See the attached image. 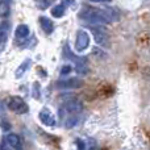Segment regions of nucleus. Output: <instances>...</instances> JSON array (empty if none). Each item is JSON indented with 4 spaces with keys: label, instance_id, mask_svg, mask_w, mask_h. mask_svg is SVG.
<instances>
[{
    "label": "nucleus",
    "instance_id": "nucleus-1",
    "mask_svg": "<svg viewBox=\"0 0 150 150\" xmlns=\"http://www.w3.org/2000/svg\"><path fill=\"white\" fill-rule=\"evenodd\" d=\"M80 17L87 20L88 23L92 24H109L112 21L111 15H108V12L103 9H98V8H84L83 11H80Z\"/></svg>",
    "mask_w": 150,
    "mask_h": 150
},
{
    "label": "nucleus",
    "instance_id": "nucleus-2",
    "mask_svg": "<svg viewBox=\"0 0 150 150\" xmlns=\"http://www.w3.org/2000/svg\"><path fill=\"white\" fill-rule=\"evenodd\" d=\"M83 109V104L78 99H70L59 108V116L63 120L69 117H79V113Z\"/></svg>",
    "mask_w": 150,
    "mask_h": 150
},
{
    "label": "nucleus",
    "instance_id": "nucleus-3",
    "mask_svg": "<svg viewBox=\"0 0 150 150\" xmlns=\"http://www.w3.org/2000/svg\"><path fill=\"white\" fill-rule=\"evenodd\" d=\"M7 107L8 109H11L12 112H15V113H26V112L29 111V107L28 104L24 101L23 98H20V96H11V98H8L7 100Z\"/></svg>",
    "mask_w": 150,
    "mask_h": 150
},
{
    "label": "nucleus",
    "instance_id": "nucleus-4",
    "mask_svg": "<svg viewBox=\"0 0 150 150\" xmlns=\"http://www.w3.org/2000/svg\"><path fill=\"white\" fill-rule=\"evenodd\" d=\"M21 148V141L20 137L15 133H9L7 134L1 141L0 149H20Z\"/></svg>",
    "mask_w": 150,
    "mask_h": 150
},
{
    "label": "nucleus",
    "instance_id": "nucleus-5",
    "mask_svg": "<svg viewBox=\"0 0 150 150\" xmlns=\"http://www.w3.org/2000/svg\"><path fill=\"white\" fill-rule=\"evenodd\" d=\"M58 88H80L83 86V80L80 78H65V79H59L55 83Z\"/></svg>",
    "mask_w": 150,
    "mask_h": 150
},
{
    "label": "nucleus",
    "instance_id": "nucleus-6",
    "mask_svg": "<svg viewBox=\"0 0 150 150\" xmlns=\"http://www.w3.org/2000/svg\"><path fill=\"white\" fill-rule=\"evenodd\" d=\"M88 45H90V36L84 30H79L76 36V41H75V49L78 52H82Z\"/></svg>",
    "mask_w": 150,
    "mask_h": 150
},
{
    "label": "nucleus",
    "instance_id": "nucleus-7",
    "mask_svg": "<svg viewBox=\"0 0 150 150\" xmlns=\"http://www.w3.org/2000/svg\"><path fill=\"white\" fill-rule=\"evenodd\" d=\"M38 117L41 120V122L46 127H54L55 125V117L54 115L52 113V111L47 108H44L41 112L38 113Z\"/></svg>",
    "mask_w": 150,
    "mask_h": 150
},
{
    "label": "nucleus",
    "instance_id": "nucleus-8",
    "mask_svg": "<svg viewBox=\"0 0 150 150\" xmlns=\"http://www.w3.org/2000/svg\"><path fill=\"white\" fill-rule=\"evenodd\" d=\"M91 32H92V34H93L95 41L98 42L99 45H103V46L108 45V36H107L105 33H103L101 30H98L96 28H91Z\"/></svg>",
    "mask_w": 150,
    "mask_h": 150
},
{
    "label": "nucleus",
    "instance_id": "nucleus-9",
    "mask_svg": "<svg viewBox=\"0 0 150 150\" xmlns=\"http://www.w3.org/2000/svg\"><path fill=\"white\" fill-rule=\"evenodd\" d=\"M16 38L20 40V41H24L25 38H28L29 34H30V30H29V26L25 25V24H21V25H18L17 28H16Z\"/></svg>",
    "mask_w": 150,
    "mask_h": 150
},
{
    "label": "nucleus",
    "instance_id": "nucleus-10",
    "mask_svg": "<svg viewBox=\"0 0 150 150\" xmlns=\"http://www.w3.org/2000/svg\"><path fill=\"white\" fill-rule=\"evenodd\" d=\"M40 25H41V28L44 29L45 33H52L53 29H54V24H53V21L50 20V18L45 17V16H41L40 17Z\"/></svg>",
    "mask_w": 150,
    "mask_h": 150
},
{
    "label": "nucleus",
    "instance_id": "nucleus-11",
    "mask_svg": "<svg viewBox=\"0 0 150 150\" xmlns=\"http://www.w3.org/2000/svg\"><path fill=\"white\" fill-rule=\"evenodd\" d=\"M30 63H32V61L30 59H25L23 63H21L20 66H18V69L16 70V73H15V75H16V78H21L24 74H25V71L29 69V66H30Z\"/></svg>",
    "mask_w": 150,
    "mask_h": 150
},
{
    "label": "nucleus",
    "instance_id": "nucleus-12",
    "mask_svg": "<svg viewBox=\"0 0 150 150\" xmlns=\"http://www.w3.org/2000/svg\"><path fill=\"white\" fill-rule=\"evenodd\" d=\"M9 13V1L0 0V17H5Z\"/></svg>",
    "mask_w": 150,
    "mask_h": 150
},
{
    "label": "nucleus",
    "instance_id": "nucleus-13",
    "mask_svg": "<svg viewBox=\"0 0 150 150\" xmlns=\"http://www.w3.org/2000/svg\"><path fill=\"white\" fill-rule=\"evenodd\" d=\"M52 15L54 16V17H62L63 15H65V5H55L54 8L52 9Z\"/></svg>",
    "mask_w": 150,
    "mask_h": 150
},
{
    "label": "nucleus",
    "instance_id": "nucleus-14",
    "mask_svg": "<svg viewBox=\"0 0 150 150\" xmlns=\"http://www.w3.org/2000/svg\"><path fill=\"white\" fill-rule=\"evenodd\" d=\"M71 70H73V67H71L70 65H65V66H63V69L61 70V75H67V74H70Z\"/></svg>",
    "mask_w": 150,
    "mask_h": 150
},
{
    "label": "nucleus",
    "instance_id": "nucleus-15",
    "mask_svg": "<svg viewBox=\"0 0 150 150\" xmlns=\"http://www.w3.org/2000/svg\"><path fill=\"white\" fill-rule=\"evenodd\" d=\"M92 3H111L112 0H90Z\"/></svg>",
    "mask_w": 150,
    "mask_h": 150
},
{
    "label": "nucleus",
    "instance_id": "nucleus-16",
    "mask_svg": "<svg viewBox=\"0 0 150 150\" xmlns=\"http://www.w3.org/2000/svg\"><path fill=\"white\" fill-rule=\"evenodd\" d=\"M42 1H44V4H53V3L55 1V0H42Z\"/></svg>",
    "mask_w": 150,
    "mask_h": 150
},
{
    "label": "nucleus",
    "instance_id": "nucleus-17",
    "mask_svg": "<svg viewBox=\"0 0 150 150\" xmlns=\"http://www.w3.org/2000/svg\"><path fill=\"white\" fill-rule=\"evenodd\" d=\"M65 3H70V5H73L74 3H75V0H63Z\"/></svg>",
    "mask_w": 150,
    "mask_h": 150
},
{
    "label": "nucleus",
    "instance_id": "nucleus-18",
    "mask_svg": "<svg viewBox=\"0 0 150 150\" xmlns=\"http://www.w3.org/2000/svg\"><path fill=\"white\" fill-rule=\"evenodd\" d=\"M0 113H3V105H1V103H0Z\"/></svg>",
    "mask_w": 150,
    "mask_h": 150
}]
</instances>
